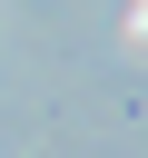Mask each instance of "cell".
<instances>
[{
    "mask_svg": "<svg viewBox=\"0 0 148 158\" xmlns=\"http://www.w3.org/2000/svg\"><path fill=\"white\" fill-rule=\"evenodd\" d=\"M128 40H138V49H148V0H138V20H128Z\"/></svg>",
    "mask_w": 148,
    "mask_h": 158,
    "instance_id": "cell-1",
    "label": "cell"
}]
</instances>
